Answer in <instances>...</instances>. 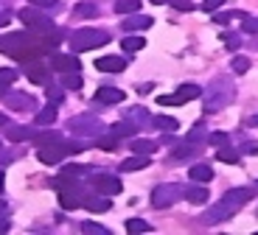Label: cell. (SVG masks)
I'll return each instance as SVG.
<instances>
[{
    "label": "cell",
    "instance_id": "cell-14",
    "mask_svg": "<svg viewBox=\"0 0 258 235\" xmlns=\"http://www.w3.org/2000/svg\"><path fill=\"white\" fill-rule=\"evenodd\" d=\"M26 79H31L34 84H48V64H42L39 59L26 64Z\"/></svg>",
    "mask_w": 258,
    "mask_h": 235
},
{
    "label": "cell",
    "instance_id": "cell-3",
    "mask_svg": "<svg viewBox=\"0 0 258 235\" xmlns=\"http://www.w3.org/2000/svg\"><path fill=\"white\" fill-rule=\"evenodd\" d=\"M110 42V34L107 31H93V28H82V31L71 34V51L82 53V51H93V48H101V45Z\"/></svg>",
    "mask_w": 258,
    "mask_h": 235
},
{
    "label": "cell",
    "instance_id": "cell-2",
    "mask_svg": "<svg viewBox=\"0 0 258 235\" xmlns=\"http://www.w3.org/2000/svg\"><path fill=\"white\" fill-rule=\"evenodd\" d=\"M233 98H236V87L230 79H213L205 87V112H222L227 104H233Z\"/></svg>",
    "mask_w": 258,
    "mask_h": 235
},
{
    "label": "cell",
    "instance_id": "cell-46",
    "mask_svg": "<svg viewBox=\"0 0 258 235\" xmlns=\"http://www.w3.org/2000/svg\"><path fill=\"white\" fill-rule=\"evenodd\" d=\"M222 39H225V45L230 48V51H236V48L241 45V37H239V34H222Z\"/></svg>",
    "mask_w": 258,
    "mask_h": 235
},
{
    "label": "cell",
    "instance_id": "cell-35",
    "mask_svg": "<svg viewBox=\"0 0 258 235\" xmlns=\"http://www.w3.org/2000/svg\"><path fill=\"white\" fill-rule=\"evenodd\" d=\"M149 229H152V224L143 221V218H129V221H126V232H132V235H138V232H149Z\"/></svg>",
    "mask_w": 258,
    "mask_h": 235
},
{
    "label": "cell",
    "instance_id": "cell-19",
    "mask_svg": "<svg viewBox=\"0 0 258 235\" xmlns=\"http://www.w3.org/2000/svg\"><path fill=\"white\" fill-rule=\"evenodd\" d=\"M146 28H152V17H146V14H141V12L129 14V17L123 20V31H146Z\"/></svg>",
    "mask_w": 258,
    "mask_h": 235
},
{
    "label": "cell",
    "instance_id": "cell-31",
    "mask_svg": "<svg viewBox=\"0 0 258 235\" xmlns=\"http://www.w3.org/2000/svg\"><path fill=\"white\" fill-rule=\"evenodd\" d=\"M216 160L219 163H239V148H233V146H222V148H216Z\"/></svg>",
    "mask_w": 258,
    "mask_h": 235
},
{
    "label": "cell",
    "instance_id": "cell-44",
    "mask_svg": "<svg viewBox=\"0 0 258 235\" xmlns=\"http://www.w3.org/2000/svg\"><path fill=\"white\" fill-rule=\"evenodd\" d=\"M157 104H160V107H182V98L177 96V93H174V96H160V98H157Z\"/></svg>",
    "mask_w": 258,
    "mask_h": 235
},
{
    "label": "cell",
    "instance_id": "cell-48",
    "mask_svg": "<svg viewBox=\"0 0 258 235\" xmlns=\"http://www.w3.org/2000/svg\"><path fill=\"white\" fill-rule=\"evenodd\" d=\"M28 3H31V6H37V9H56L59 6V0H28Z\"/></svg>",
    "mask_w": 258,
    "mask_h": 235
},
{
    "label": "cell",
    "instance_id": "cell-24",
    "mask_svg": "<svg viewBox=\"0 0 258 235\" xmlns=\"http://www.w3.org/2000/svg\"><path fill=\"white\" fill-rule=\"evenodd\" d=\"M96 146L101 148V151H115V148H121V137H118V134H98Z\"/></svg>",
    "mask_w": 258,
    "mask_h": 235
},
{
    "label": "cell",
    "instance_id": "cell-23",
    "mask_svg": "<svg viewBox=\"0 0 258 235\" xmlns=\"http://www.w3.org/2000/svg\"><path fill=\"white\" fill-rule=\"evenodd\" d=\"M185 199H188L191 204H205V202H208L205 185H202V182H194L191 188H185Z\"/></svg>",
    "mask_w": 258,
    "mask_h": 235
},
{
    "label": "cell",
    "instance_id": "cell-30",
    "mask_svg": "<svg viewBox=\"0 0 258 235\" xmlns=\"http://www.w3.org/2000/svg\"><path fill=\"white\" fill-rule=\"evenodd\" d=\"M56 121V104H48V107H42L37 112V121L34 123H39V126H48V123H53Z\"/></svg>",
    "mask_w": 258,
    "mask_h": 235
},
{
    "label": "cell",
    "instance_id": "cell-59",
    "mask_svg": "<svg viewBox=\"0 0 258 235\" xmlns=\"http://www.w3.org/2000/svg\"><path fill=\"white\" fill-rule=\"evenodd\" d=\"M152 3H155V6H163V3H171V0H152Z\"/></svg>",
    "mask_w": 258,
    "mask_h": 235
},
{
    "label": "cell",
    "instance_id": "cell-9",
    "mask_svg": "<svg viewBox=\"0 0 258 235\" xmlns=\"http://www.w3.org/2000/svg\"><path fill=\"white\" fill-rule=\"evenodd\" d=\"M6 107L14 109V112H31V109H37V98L28 96V93H6Z\"/></svg>",
    "mask_w": 258,
    "mask_h": 235
},
{
    "label": "cell",
    "instance_id": "cell-47",
    "mask_svg": "<svg viewBox=\"0 0 258 235\" xmlns=\"http://www.w3.org/2000/svg\"><path fill=\"white\" fill-rule=\"evenodd\" d=\"M202 137H205V126H202V123H200V126H194L191 132H188V140H191V143H200Z\"/></svg>",
    "mask_w": 258,
    "mask_h": 235
},
{
    "label": "cell",
    "instance_id": "cell-41",
    "mask_svg": "<svg viewBox=\"0 0 258 235\" xmlns=\"http://www.w3.org/2000/svg\"><path fill=\"white\" fill-rule=\"evenodd\" d=\"M14 82H17V70L14 67H0V84L9 87V84H14Z\"/></svg>",
    "mask_w": 258,
    "mask_h": 235
},
{
    "label": "cell",
    "instance_id": "cell-25",
    "mask_svg": "<svg viewBox=\"0 0 258 235\" xmlns=\"http://www.w3.org/2000/svg\"><path fill=\"white\" fill-rule=\"evenodd\" d=\"M177 96L182 98V104L197 101V98L202 96V87H200V84H180V90H177Z\"/></svg>",
    "mask_w": 258,
    "mask_h": 235
},
{
    "label": "cell",
    "instance_id": "cell-7",
    "mask_svg": "<svg viewBox=\"0 0 258 235\" xmlns=\"http://www.w3.org/2000/svg\"><path fill=\"white\" fill-rule=\"evenodd\" d=\"M31 42H34V34H26V31L3 34V37H0V53H3V56H17V53Z\"/></svg>",
    "mask_w": 258,
    "mask_h": 235
},
{
    "label": "cell",
    "instance_id": "cell-34",
    "mask_svg": "<svg viewBox=\"0 0 258 235\" xmlns=\"http://www.w3.org/2000/svg\"><path fill=\"white\" fill-rule=\"evenodd\" d=\"M115 12L118 14H135V12H141V0H115Z\"/></svg>",
    "mask_w": 258,
    "mask_h": 235
},
{
    "label": "cell",
    "instance_id": "cell-18",
    "mask_svg": "<svg viewBox=\"0 0 258 235\" xmlns=\"http://www.w3.org/2000/svg\"><path fill=\"white\" fill-rule=\"evenodd\" d=\"M96 67L101 73H121L126 67V59L123 56H101V59H96Z\"/></svg>",
    "mask_w": 258,
    "mask_h": 235
},
{
    "label": "cell",
    "instance_id": "cell-49",
    "mask_svg": "<svg viewBox=\"0 0 258 235\" xmlns=\"http://www.w3.org/2000/svg\"><path fill=\"white\" fill-rule=\"evenodd\" d=\"M239 154H258V143L255 140H247V143H241V148H239Z\"/></svg>",
    "mask_w": 258,
    "mask_h": 235
},
{
    "label": "cell",
    "instance_id": "cell-45",
    "mask_svg": "<svg viewBox=\"0 0 258 235\" xmlns=\"http://www.w3.org/2000/svg\"><path fill=\"white\" fill-rule=\"evenodd\" d=\"M250 70V59L247 56H236L233 59V73H247Z\"/></svg>",
    "mask_w": 258,
    "mask_h": 235
},
{
    "label": "cell",
    "instance_id": "cell-52",
    "mask_svg": "<svg viewBox=\"0 0 258 235\" xmlns=\"http://www.w3.org/2000/svg\"><path fill=\"white\" fill-rule=\"evenodd\" d=\"M225 0H202V12H216Z\"/></svg>",
    "mask_w": 258,
    "mask_h": 235
},
{
    "label": "cell",
    "instance_id": "cell-28",
    "mask_svg": "<svg viewBox=\"0 0 258 235\" xmlns=\"http://www.w3.org/2000/svg\"><path fill=\"white\" fill-rule=\"evenodd\" d=\"M112 134H118V137H135V134H138V123H132V121L123 118L121 123H112Z\"/></svg>",
    "mask_w": 258,
    "mask_h": 235
},
{
    "label": "cell",
    "instance_id": "cell-33",
    "mask_svg": "<svg viewBox=\"0 0 258 235\" xmlns=\"http://www.w3.org/2000/svg\"><path fill=\"white\" fill-rule=\"evenodd\" d=\"M51 188H56V191L76 188V177H71V174H64V171H62V177H53V179H51Z\"/></svg>",
    "mask_w": 258,
    "mask_h": 235
},
{
    "label": "cell",
    "instance_id": "cell-56",
    "mask_svg": "<svg viewBox=\"0 0 258 235\" xmlns=\"http://www.w3.org/2000/svg\"><path fill=\"white\" fill-rule=\"evenodd\" d=\"M9 229V221H6V216H0V232H6Z\"/></svg>",
    "mask_w": 258,
    "mask_h": 235
},
{
    "label": "cell",
    "instance_id": "cell-36",
    "mask_svg": "<svg viewBox=\"0 0 258 235\" xmlns=\"http://www.w3.org/2000/svg\"><path fill=\"white\" fill-rule=\"evenodd\" d=\"M45 96H48V101H51V104H62V98H64V87H56V84L48 82V84H45Z\"/></svg>",
    "mask_w": 258,
    "mask_h": 235
},
{
    "label": "cell",
    "instance_id": "cell-5",
    "mask_svg": "<svg viewBox=\"0 0 258 235\" xmlns=\"http://www.w3.org/2000/svg\"><path fill=\"white\" fill-rule=\"evenodd\" d=\"M182 196H185V188H182V185L166 182V185H157L155 191H152V204H155L157 210H166V207H171V204H177Z\"/></svg>",
    "mask_w": 258,
    "mask_h": 235
},
{
    "label": "cell",
    "instance_id": "cell-13",
    "mask_svg": "<svg viewBox=\"0 0 258 235\" xmlns=\"http://www.w3.org/2000/svg\"><path fill=\"white\" fill-rule=\"evenodd\" d=\"M84 207L90 210V213H107L112 207L110 196H104V193H90V196H84Z\"/></svg>",
    "mask_w": 258,
    "mask_h": 235
},
{
    "label": "cell",
    "instance_id": "cell-37",
    "mask_svg": "<svg viewBox=\"0 0 258 235\" xmlns=\"http://www.w3.org/2000/svg\"><path fill=\"white\" fill-rule=\"evenodd\" d=\"M62 146H64V151H68V157H71V154H82L84 148H90L84 140H62Z\"/></svg>",
    "mask_w": 258,
    "mask_h": 235
},
{
    "label": "cell",
    "instance_id": "cell-8",
    "mask_svg": "<svg viewBox=\"0 0 258 235\" xmlns=\"http://www.w3.org/2000/svg\"><path fill=\"white\" fill-rule=\"evenodd\" d=\"M93 191L104 193V196H118L123 188H121V179L112 177V174H96L93 177Z\"/></svg>",
    "mask_w": 258,
    "mask_h": 235
},
{
    "label": "cell",
    "instance_id": "cell-58",
    "mask_svg": "<svg viewBox=\"0 0 258 235\" xmlns=\"http://www.w3.org/2000/svg\"><path fill=\"white\" fill-rule=\"evenodd\" d=\"M6 90H9L6 84H0V98H6Z\"/></svg>",
    "mask_w": 258,
    "mask_h": 235
},
{
    "label": "cell",
    "instance_id": "cell-16",
    "mask_svg": "<svg viewBox=\"0 0 258 235\" xmlns=\"http://www.w3.org/2000/svg\"><path fill=\"white\" fill-rule=\"evenodd\" d=\"M123 90H115V87H98L96 90V96H93V101L98 104H121L123 101Z\"/></svg>",
    "mask_w": 258,
    "mask_h": 235
},
{
    "label": "cell",
    "instance_id": "cell-38",
    "mask_svg": "<svg viewBox=\"0 0 258 235\" xmlns=\"http://www.w3.org/2000/svg\"><path fill=\"white\" fill-rule=\"evenodd\" d=\"M208 143H211V146H216V148L230 146V134H227V132H211V134H208Z\"/></svg>",
    "mask_w": 258,
    "mask_h": 235
},
{
    "label": "cell",
    "instance_id": "cell-26",
    "mask_svg": "<svg viewBox=\"0 0 258 235\" xmlns=\"http://www.w3.org/2000/svg\"><path fill=\"white\" fill-rule=\"evenodd\" d=\"M96 14H98V6L93 0H84V3H79V6L73 9V17H79V20H90V17H96Z\"/></svg>",
    "mask_w": 258,
    "mask_h": 235
},
{
    "label": "cell",
    "instance_id": "cell-50",
    "mask_svg": "<svg viewBox=\"0 0 258 235\" xmlns=\"http://www.w3.org/2000/svg\"><path fill=\"white\" fill-rule=\"evenodd\" d=\"M230 20H233V12H216L213 14V23H216V26H225Z\"/></svg>",
    "mask_w": 258,
    "mask_h": 235
},
{
    "label": "cell",
    "instance_id": "cell-12",
    "mask_svg": "<svg viewBox=\"0 0 258 235\" xmlns=\"http://www.w3.org/2000/svg\"><path fill=\"white\" fill-rule=\"evenodd\" d=\"M84 202V191L82 188H68V191H59V204H62L64 210H76L79 204Z\"/></svg>",
    "mask_w": 258,
    "mask_h": 235
},
{
    "label": "cell",
    "instance_id": "cell-53",
    "mask_svg": "<svg viewBox=\"0 0 258 235\" xmlns=\"http://www.w3.org/2000/svg\"><path fill=\"white\" fill-rule=\"evenodd\" d=\"M247 126L258 129V115H250V118H247Z\"/></svg>",
    "mask_w": 258,
    "mask_h": 235
},
{
    "label": "cell",
    "instance_id": "cell-22",
    "mask_svg": "<svg viewBox=\"0 0 258 235\" xmlns=\"http://www.w3.org/2000/svg\"><path fill=\"white\" fill-rule=\"evenodd\" d=\"M34 146H39V148H42V146H53V143H62V134H59V132H53V129H45V132H37V134H34Z\"/></svg>",
    "mask_w": 258,
    "mask_h": 235
},
{
    "label": "cell",
    "instance_id": "cell-10",
    "mask_svg": "<svg viewBox=\"0 0 258 235\" xmlns=\"http://www.w3.org/2000/svg\"><path fill=\"white\" fill-rule=\"evenodd\" d=\"M39 163H45V166H56V163H62L64 157H68V151H64L62 143H53V146H42L37 151Z\"/></svg>",
    "mask_w": 258,
    "mask_h": 235
},
{
    "label": "cell",
    "instance_id": "cell-32",
    "mask_svg": "<svg viewBox=\"0 0 258 235\" xmlns=\"http://www.w3.org/2000/svg\"><path fill=\"white\" fill-rule=\"evenodd\" d=\"M143 45H146V39H143V37H123V39H121L123 53H138Z\"/></svg>",
    "mask_w": 258,
    "mask_h": 235
},
{
    "label": "cell",
    "instance_id": "cell-39",
    "mask_svg": "<svg viewBox=\"0 0 258 235\" xmlns=\"http://www.w3.org/2000/svg\"><path fill=\"white\" fill-rule=\"evenodd\" d=\"M82 232H87V235H110V229L104 227V224H98V221H84Z\"/></svg>",
    "mask_w": 258,
    "mask_h": 235
},
{
    "label": "cell",
    "instance_id": "cell-43",
    "mask_svg": "<svg viewBox=\"0 0 258 235\" xmlns=\"http://www.w3.org/2000/svg\"><path fill=\"white\" fill-rule=\"evenodd\" d=\"M62 171H64V174H71V177H82V174L90 171V166H76V163H68Z\"/></svg>",
    "mask_w": 258,
    "mask_h": 235
},
{
    "label": "cell",
    "instance_id": "cell-51",
    "mask_svg": "<svg viewBox=\"0 0 258 235\" xmlns=\"http://www.w3.org/2000/svg\"><path fill=\"white\" fill-rule=\"evenodd\" d=\"M171 6H174L177 12H194V3H191V0H171Z\"/></svg>",
    "mask_w": 258,
    "mask_h": 235
},
{
    "label": "cell",
    "instance_id": "cell-29",
    "mask_svg": "<svg viewBox=\"0 0 258 235\" xmlns=\"http://www.w3.org/2000/svg\"><path fill=\"white\" fill-rule=\"evenodd\" d=\"M155 129H160V132H177V129H180V121H177V118H168V115H157L155 118Z\"/></svg>",
    "mask_w": 258,
    "mask_h": 235
},
{
    "label": "cell",
    "instance_id": "cell-42",
    "mask_svg": "<svg viewBox=\"0 0 258 235\" xmlns=\"http://www.w3.org/2000/svg\"><path fill=\"white\" fill-rule=\"evenodd\" d=\"M241 31L244 34H258V17H250V14H247V17L241 20Z\"/></svg>",
    "mask_w": 258,
    "mask_h": 235
},
{
    "label": "cell",
    "instance_id": "cell-21",
    "mask_svg": "<svg viewBox=\"0 0 258 235\" xmlns=\"http://www.w3.org/2000/svg\"><path fill=\"white\" fill-rule=\"evenodd\" d=\"M143 168H149V154H132L129 160H123V163H121V171H126V174L143 171Z\"/></svg>",
    "mask_w": 258,
    "mask_h": 235
},
{
    "label": "cell",
    "instance_id": "cell-15",
    "mask_svg": "<svg viewBox=\"0 0 258 235\" xmlns=\"http://www.w3.org/2000/svg\"><path fill=\"white\" fill-rule=\"evenodd\" d=\"M3 132H6V140H9V143H26V140H31L34 134H37L31 126H14V123H9Z\"/></svg>",
    "mask_w": 258,
    "mask_h": 235
},
{
    "label": "cell",
    "instance_id": "cell-57",
    "mask_svg": "<svg viewBox=\"0 0 258 235\" xmlns=\"http://www.w3.org/2000/svg\"><path fill=\"white\" fill-rule=\"evenodd\" d=\"M6 126H9V118H6L3 112H0V129H6Z\"/></svg>",
    "mask_w": 258,
    "mask_h": 235
},
{
    "label": "cell",
    "instance_id": "cell-54",
    "mask_svg": "<svg viewBox=\"0 0 258 235\" xmlns=\"http://www.w3.org/2000/svg\"><path fill=\"white\" fill-rule=\"evenodd\" d=\"M6 213H9V204H6V199L0 196V216H6Z\"/></svg>",
    "mask_w": 258,
    "mask_h": 235
},
{
    "label": "cell",
    "instance_id": "cell-61",
    "mask_svg": "<svg viewBox=\"0 0 258 235\" xmlns=\"http://www.w3.org/2000/svg\"><path fill=\"white\" fill-rule=\"evenodd\" d=\"M0 148H3V143H0Z\"/></svg>",
    "mask_w": 258,
    "mask_h": 235
},
{
    "label": "cell",
    "instance_id": "cell-20",
    "mask_svg": "<svg viewBox=\"0 0 258 235\" xmlns=\"http://www.w3.org/2000/svg\"><path fill=\"white\" fill-rule=\"evenodd\" d=\"M188 177H191V182H211L213 179V168L208 166V163H194L191 168H188Z\"/></svg>",
    "mask_w": 258,
    "mask_h": 235
},
{
    "label": "cell",
    "instance_id": "cell-1",
    "mask_svg": "<svg viewBox=\"0 0 258 235\" xmlns=\"http://www.w3.org/2000/svg\"><path fill=\"white\" fill-rule=\"evenodd\" d=\"M252 196H255V191H252V188H233V191H227L225 196L219 199V204H213V207L208 210L202 221H205V224L227 221V218L236 216V213H239V210L244 207V204L250 202Z\"/></svg>",
    "mask_w": 258,
    "mask_h": 235
},
{
    "label": "cell",
    "instance_id": "cell-60",
    "mask_svg": "<svg viewBox=\"0 0 258 235\" xmlns=\"http://www.w3.org/2000/svg\"><path fill=\"white\" fill-rule=\"evenodd\" d=\"M0 196H3V171H0Z\"/></svg>",
    "mask_w": 258,
    "mask_h": 235
},
{
    "label": "cell",
    "instance_id": "cell-11",
    "mask_svg": "<svg viewBox=\"0 0 258 235\" xmlns=\"http://www.w3.org/2000/svg\"><path fill=\"white\" fill-rule=\"evenodd\" d=\"M51 67L56 70V73H79V59L71 56V53H53L51 56Z\"/></svg>",
    "mask_w": 258,
    "mask_h": 235
},
{
    "label": "cell",
    "instance_id": "cell-17",
    "mask_svg": "<svg viewBox=\"0 0 258 235\" xmlns=\"http://www.w3.org/2000/svg\"><path fill=\"white\" fill-rule=\"evenodd\" d=\"M123 118H126V121H132V123H138V126H155V118L149 115L146 107H129Z\"/></svg>",
    "mask_w": 258,
    "mask_h": 235
},
{
    "label": "cell",
    "instance_id": "cell-40",
    "mask_svg": "<svg viewBox=\"0 0 258 235\" xmlns=\"http://www.w3.org/2000/svg\"><path fill=\"white\" fill-rule=\"evenodd\" d=\"M62 87L64 90H82V76H79V73H64V76H62Z\"/></svg>",
    "mask_w": 258,
    "mask_h": 235
},
{
    "label": "cell",
    "instance_id": "cell-6",
    "mask_svg": "<svg viewBox=\"0 0 258 235\" xmlns=\"http://www.w3.org/2000/svg\"><path fill=\"white\" fill-rule=\"evenodd\" d=\"M17 17L23 20L28 28H34V31H39V34H53L56 31V26H53V20L48 17V12H37V6L17 12Z\"/></svg>",
    "mask_w": 258,
    "mask_h": 235
},
{
    "label": "cell",
    "instance_id": "cell-55",
    "mask_svg": "<svg viewBox=\"0 0 258 235\" xmlns=\"http://www.w3.org/2000/svg\"><path fill=\"white\" fill-rule=\"evenodd\" d=\"M6 26H9V14L0 12V28H6Z\"/></svg>",
    "mask_w": 258,
    "mask_h": 235
},
{
    "label": "cell",
    "instance_id": "cell-4",
    "mask_svg": "<svg viewBox=\"0 0 258 235\" xmlns=\"http://www.w3.org/2000/svg\"><path fill=\"white\" fill-rule=\"evenodd\" d=\"M68 129H71V134H79V137H98L104 132V121L96 115H73L68 121Z\"/></svg>",
    "mask_w": 258,
    "mask_h": 235
},
{
    "label": "cell",
    "instance_id": "cell-27",
    "mask_svg": "<svg viewBox=\"0 0 258 235\" xmlns=\"http://www.w3.org/2000/svg\"><path fill=\"white\" fill-rule=\"evenodd\" d=\"M129 148H132V154H155L157 143H152V140H146V137H135L129 143Z\"/></svg>",
    "mask_w": 258,
    "mask_h": 235
}]
</instances>
